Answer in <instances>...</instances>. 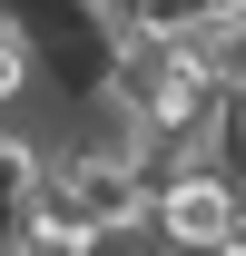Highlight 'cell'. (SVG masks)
Returning <instances> with one entry per match:
<instances>
[{"label":"cell","instance_id":"2","mask_svg":"<svg viewBox=\"0 0 246 256\" xmlns=\"http://www.w3.org/2000/svg\"><path fill=\"white\" fill-rule=\"evenodd\" d=\"M197 60H207V79H216L226 98H246V10H236V20H216V30L197 40Z\"/></svg>","mask_w":246,"mask_h":256},{"label":"cell","instance_id":"3","mask_svg":"<svg viewBox=\"0 0 246 256\" xmlns=\"http://www.w3.org/2000/svg\"><path fill=\"white\" fill-rule=\"evenodd\" d=\"M216 256H246V197H236V217H226V236H216Z\"/></svg>","mask_w":246,"mask_h":256},{"label":"cell","instance_id":"1","mask_svg":"<svg viewBox=\"0 0 246 256\" xmlns=\"http://www.w3.org/2000/svg\"><path fill=\"white\" fill-rule=\"evenodd\" d=\"M236 178L226 168H178L168 188L148 197V246H178V256H216V236H226V217H236Z\"/></svg>","mask_w":246,"mask_h":256}]
</instances>
